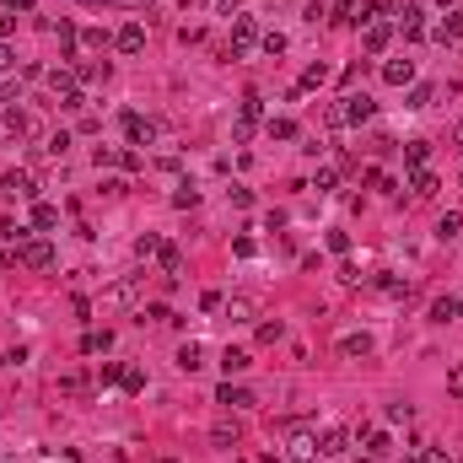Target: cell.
<instances>
[{
    "label": "cell",
    "instance_id": "cell-1",
    "mask_svg": "<svg viewBox=\"0 0 463 463\" xmlns=\"http://www.w3.org/2000/svg\"><path fill=\"white\" fill-rule=\"evenodd\" d=\"M17 264H27V269H49V264H54V242H43V237L17 242Z\"/></svg>",
    "mask_w": 463,
    "mask_h": 463
},
{
    "label": "cell",
    "instance_id": "cell-2",
    "mask_svg": "<svg viewBox=\"0 0 463 463\" xmlns=\"http://www.w3.org/2000/svg\"><path fill=\"white\" fill-rule=\"evenodd\" d=\"M141 285H146V275H130V281H113L108 291H102V307H130L135 297H141Z\"/></svg>",
    "mask_w": 463,
    "mask_h": 463
},
{
    "label": "cell",
    "instance_id": "cell-3",
    "mask_svg": "<svg viewBox=\"0 0 463 463\" xmlns=\"http://www.w3.org/2000/svg\"><path fill=\"white\" fill-rule=\"evenodd\" d=\"M124 135H130V146H157L162 124L157 119H141V113H124Z\"/></svg>",
    "mask_w": 463,
    "mask_h": 463
},
{
    "label": "cell",
    "instance_id": "cell-4",
    "mask_svg": "<svg viewBox=\"0 0 463 463\" xmlns=\"http://www.w3.org/2000/svg\"><path fill=\"white\" fill-rule=\"evenodd\" d=\"M253 43H259V27H253V17H237V22H232V49H226V54L237 60V54H248Z\"/></svg>",
    "mask_w": 463,
    "mask_h": 463
},
{
    "label": "cell",
    "instance_id": "cell-5",
    "mask_svg": "<svg viewBox=\"0 0 463 463\" xmlns=\"http://www.w3.org/2000/svg\"><path fill=\"white\" fill-rule=\"evenodd\" d=\"M0 189H6L11 200H38V183H33V173H17V167L0 178Z\"/></svg>",
    "mask_w": 463,
    "mask_h": 463
},
{
    "label": "cell",
    "instance_id": "cell-6",
    "mask_svg": "<svg viewBox=\"0 0 463 463\" xmlns=\"http://www.w3.org/2000/svg\"><path fill=\"white\" fill-rule=\"evenodd\" d=\"M345 447H350V431H345V425H329L318 437V458H340Z\"/></svg>",
    "mask_w": 463,
    "mask_h": 463
},
{
    "label": "cell",
    "instance_id": "cell-7",
    "mask_svg": "<svg viewBox=\"0 0 463 463\" xmlns=\"http://www.w3.org/2000/svg\"><path fill=\"white\" fill-rule=\"evenodd\" d=\"M113 43H119V54H141V49H146V27H141V22H130V27H119V38H113Z\"/></svg>",
    "mask_w": 463,
    "mask_h": 463
},
{
    "label": "cell",
    "instance_id": "cell-8",
    "mask_svg": "<svg viewBox=\"0 0 463 463\" xmlns=\"http://www.w3.org/2000/svg\"><path fill=\"white\" fill-rule=\"evenodd\" d=\"M216 404H226V409H248V404H253V393H248V388H237V383H221V388H216Z\"/></svg>",
    "mask_w": 463,
    "mask_h": 463
},
{
    "label": "cell",
    "instance_id": "cell-9",
    "mask_svg": "<svg viewBox=\"0 0 463 463\" xmlns=\"http://www.w3.org/2000/svg\"><path fill=\"white\" fill-rule=\"evenodd\" d=\"M388 38H393V27H388V22H366V54H383Z\"/></svg>",
    "mask_w": 463,
    "mask_h": 463
},
{
    "label": "cell",
    "instance_id": "cell-10",
    "mask_svg": "<svg viewBox=\"0 0 463 463\" xmlns=\"http://www.w3.org/2000/svg\"><path fill=\"white\" fill-rule=\"evenodd\" d=\"M383 81H388V86H404V81H415V60H388V65H383Z\"/></svg>",
    "mask_w": 463,
    "mask_h": 463
},
{
    "label": "cell",
    "instance_id": "cell-11",
    "mask_svg": "<svg viewBox=\"0 0 463 463\" xmlns=\"http://www.w3.org/2000/svg\"><path fill=\"white\" fill-rule=\"evenodd\" d=\"M437 189H442V183H437V173H425V167H415V178H409V194H415V200H431Z\"/></svg>",
    "mask_w": 463,
    "mask_h": 463
},
{
    "label": "cell",
    "instance_id": "cell-12",
    "mask_svg": "<svg viewBox=\"0 0 463 463\" xmlns=\"http://www.w3.org/2000/svg\"><path fill=\"white\" fill-rule=\"evenodd\" d=\"M437 237H442V242H458L463 237V210H447L442 221H437Z\"/></svg>",
    "mask_w": 463,
    "mask_h": 463
},
{
    "label": "cell",
    "instance_id": "cell-13",
    "mask_svg": "<svg viewBox=\"0 0 463 463\" xmlns=\"http://www.w3.org/2000/svg\"><path fill=\"white\" fill-rule=\"evenodd\" d=\"M437 38L442 43H463V11H447L442 27H437Z\"/></svg>",
    "mask_w": 463,
    "mask_h": 463
},
{
    "label": "cell",
    "instance_id": "cell-14",
    "mask_svg": "<svg viewBox=\"0 0 463 463\" xmlns=\"http://www.w3.org/2000/svg\"><path fill=\"white\" fill-rule=\"evenodd\" d=\"M157 259H162V275H167V281H178V275H183V253H178V248H167V242H162Z\"/></svg>",
    "mask_w": 463,
    "mask_h": 463
},
{
    "label": "cell",
    "instance_id": "cell-15",
    "mask_svg": "<svg viewBox=\"0 0 463 463\" xmlns=\"http://www.w3.org/2000/svg\"><path fill=\"white\" fill-rule=\"evenodd\" d=\"M340 356H372V334H345Z\"/></svg>",
    "mask_w": 463,
    "mask_h": 463
},
{
    "label": "cell",
    "instance_id": "cell-16",
    "mask_svg": "<svg viewBox=\"0 0 463 463\" xmlns=\"http://www.w3.org/2000/svg\"><path fill=\"white\" fill-rule=\"evenodd\" d=\"M285 458H291V463H313V458H318V442H313V437H297Z\"/></svg>",
    "mask_w": 463,
    "mask_h": 463
},
{
    "label": "cell",
    "instance_id": "cell-17",
    "mask_svg": "<svg viewBox=\"0 0 463 463\" xmlns=\"http://www.w3.org/2000/svg\"><path fill=\"white\" fill-rule=\"evenodd\" d=\"M431 318H437V323H453V318H463V302H458V297H442V302L431 307Z\"/></svg>",
    "mask_w": 463,
    "mask_h": 463
},
{
    "label": "cell",
    "instance_id": "cell-18",
    "mask_svg": "<svg viewBox=\"0 0 463 463\" xmlns=\"http://www.w3.org/2000/svg\"><path fill=\"white\" fill-rule=\"evenodd\" d=\"M393 442H388V431H366V458H388Z\"/></svg>",
    "mask_w": 463,
    "mask_h": 463
},
{
    "label": "cell",
    "instance_id": "cell-19",
    "mask_svg": "<svg viewBox=\"0 0 463 463\" xmlns=\"http://www.w3.org/2000/svg\"><path fill=\"white\" fill-rule=\"evenodd\" d=\"M33 226H38V232H49V226H60V210H54V205H33Z\"/></svg>",
    "mask_w": 463,
    "mask_h": 463
},
{
    "label": "cell",
    "instance_id": "cell-20",
    "mask_svg": "<svg viewBox=\"0 0 463 463\" xmlns=\"http://www.w3.org/2000/svg\"><path fill=\"white\" fill-rule=\"evenodd\" d=\"M226 318H232V323H248V318H253V297H232V302H226Z\"/></svg>",
    "mask_w": 463,
    "mask_h": 463
},
{
    "label": "cell",
    "instance_id": "cell-21",
    "mask_svg": "<svg viewBox=\"0 0 463 463\" xmlns=\"http://www.w3.org/2000/svg\"><path fill=\"white\" fill-rule=\"evenodd\" d=\"M221 366H226V377H232V372H248V350H237V345H226Z\"/></svg>",
    "mask_w": 463,
    "mask_h": 463
},
{
    "label": "cell",
    "instance_id": "cell-22",
    "mask_svg": "<svg viewBox=\"0 0 463 463\" xmlns=\"http://www.w3.org/2000/svg\"><path fill=\"white\" fill-rule=\"evenodd\" d=\"M425 157H431V141H409L404 146V162H409V167H425Z\"/></svg>",
    "mask_w": 463,
    "mask_h": 463
},
{
    "label": "cell",
    "instance_id": "cell-23",
    "mask_svg": "<svg viewBox=\"0 0 463 463\" xmlns=\"http://www.w3.org/2000/svg\"><path fill=\"white\" fill-rule=\"evenodd\" d=\"M108 345H113V334H108V329H92V334H86V340H81V350H86V356H97V350H108Z\"/></svg>",
    "mask_w": 463,
    "mask_h": 463
},
{
    "label": "cell",
    "instance_id": "cell-24",
    "mask_svg": "<svg viewBox=\"0 0 463 463\" xmlns=\"http://www.w3.org/2000/svg\"><path fill=\"white\" fill-rule=\"evenodd\" d=\"M178 366H183V372H200V345H194V340H189V345H183V350H178Z\"/></svg>",
    "mask_w": 463,
    "mask_h": 463
},
{
    "label": "cell",
    "instance_id": "cell-25",
    "mask_svg": "<svg viewBox=\"0 0 463 463\" xmlns=\"http://www.w3.org/2000/svg\"><path fill=\"white\" fill-rule=\"evenodd\" d=\"M259 113H264L259 92H248V97H242V124H259Z\"/></svg>",
    "mask_w": 463,
    "mask_h": 463
},
{
    "label": "cell",
    "instance_id": "cell-26",
    "mask_svg": "<svg viewBox=\"0 0 463 463\" xmlns=\"http://www.w3.org/2000/svg\"><path fill=\"white\" fill-rule=\"evenodd\" d=\"M269 135L275 141H297V119H269Z\"/></svg>",
    "mask_w": 463,
    "mask_h": 463
},
{
    "label": "cell",
    "instance_id": "cell-27",
    "mask_svg": "<svg viewBox=\"0 0 463 463\" xmlns=\"http://www.w3.org/2000/svg\"><path fill=\"white\" fill-rule=\"evenodd\" d=\"M210 442H216V447H237V425H216V431H210Z\"/></svg>",
    "mask_w": 463,
    "mask_h": 463
},
{
    "label": "cell",
    "instance_id": "cell-28",
    "mask_svg": "<svg viewBox=\"0 0 463 463\" xmlns=\"http://www.w3.org/2000/svg\"><path fill=\"white\" fill-rule=\"evenodd\" d=\"M6 130H11V135H27V130H33V119H27L22 108H11V113H6Z\"/></svg>",
    "mask_w": 463,
    "mask_h": 463
},
{
    "label": "cell",
    "instance_id": "cell-29",
    "mask_svg": "<svg viewBox=\"0 0 463 463\" xmlns=\"http://www.w3.org/2000/svg\"><path fill=\"white\" fill-rule=\"evenodd\" d=\"M431 97H437V86H415V92H409V108L421 113V108H431Z\"/></svg>",
    "mask_w": 463,
    "mask_h": 463
},
{
    "label": "cell",
    "instance_id": "cell-30",
    "mask_svg": "<svg viewBox=\"0 0 463 463\" xmlns=\"http://www.w3.org/2000/svg\"><path fill=\"white\" fill-rule=\"evenodd\" d=\"M119 388H124V393H141V388H146V377H141V372H135V366H124Z\"/></svg>",
    "mask_w": 463,
    "mask_h": 463
},
{
    "label": "cell",
    "instance_id": "cell-31",
    "mask_svg": "<svg viewBox=\"0 0 463 463\" xmlns=\"http://www.w3.org/2000/svg\"><path fill=\"white\" fill-rule=\"evenodd\" d=\"M259 340H264V345L285 340V323H281V318H275V323H259Z\"/></svg>",
    "mask_w": 463,
    "mask_h": 463
},
{
    "label": "cell",
    "instance_id": "cell-32",
    "mask_svg": "<svg viewBox=\"0 0 463 463\" xmlns=\"http://www.w3.org/2000/svg\"><path fill=\"white\" fill-rule=\"evenodd\" d=\"M323 81H329V65H307L302 70V86H323Z\"/></svg>",
    "mask_w": 463,
    "mask_h": 463
},
{
    "label": "cell",
    "instance_id": "cell-33",
    "mask_svg": "<svg viewBox=\"0 0 463 463\" xmlns=\"http://www.w3.org/2000/svg\"><path fill=\"white\" fill-rule=\"evenodd\" d=\"M361 183H366V189H393V183L383 178V167H366V173H361Z\"/></svg>",
    "mask_w": 463,
    "mask_h": 463
},
{
    "label": "cell",
    "instance_id": "cell-34",
    "mask_svg": "<svg viewBox=\"0 0 463 463\" xmlns=\"http://www.w3.org/2000/svg\"><path fill=\"white\" fill-rule=\"evenodd\" d=\"M81 43H86V49H108V33H102V27H86V33H81Z\"/></svg>",
    "mask_w": 463,
    "mask_h": 463
},
{
    "label": "cell",
    "instance_id": "cell-35",
    "mask_svg": "<svg viewBox=\"0 0 463 463\" xmlns=\"http://www.w3.org/2000/svg\"><path fill=\"white\" fill-rule=\"evenodd\" d=\"M173 205H178V210H189V205H200V189H189V183H183L178 194H173Z\"/></svg>",
    "mask_w": 463,
    "mask_h": 463
},
{
    "label": "cell",
    "instance_id": "cell-36",
    "mask_svg": "<svg viewBox=\"0 0 463 463\" xmlns=\"http://www.w3.org/2000/svg\"><path fill=\"white\" fill-rule=\"evenodd\" d=\"M264 54H285V33H264Z\"/></svg>",
    "mask_w": 463,
    "mask_h": 463
},
{
    "label": "cell",
    "instance_id": "cell-37",
    "mask_svg": "<svg viewBox=\"0 0 463 463\" xmlns=\"http://www.w3.org/2000/svg\"><path fill=\"white\" fill-rule=\"evenodd\" d=\"M135 253H141V259H151V253H162V237H151V232H146V237L135 242Z\"/></svg>",
    "mask_w": 463,
    "mask_h": 463
},
{
    "label": "cell",
    "instance_id": "cell-38",
    "mask_svg": "<svg viewBox=\"0 0 463 463\" xmlns=\"http://www.w3.org/2000/svg\"><path fill=\"white\" fill-rule=\"evenodd\" d=\"M377 17V0H356V27H361V22H372Z\"/></svg>",
    "mask_w": 463,
    "mask_h": 463
},
{
    "label": "cell",
    "instance_id": "cell-39",
    "mask_svg": "<svg viewBox=\"0 0 463 463\" xmlns=\"http://www.w3.org/2000/svg\"><path fill=\"white\" fill-rule=\"evenodd\" d=\"M124 377V366L119 361H102V372H97V383H119Z\"/></svg>",
    "mask_w": 463,
    "mask_h": 463
},
{
    "label": "cell",
    "instance_id": "cell-40",
    "mask_svg": "<svg viewBox=\"0 0 463 463\" xmlns=\"http://www.w3.org/2000/svg\"><path fill=\"white\" fill-rule=\"evenodd\" d=\"M92 162H97V167H113V162H119V151H113V146H97V151H92Z\"/></svg>",
    "mask_w": 463,
    "mask_h": 463
},
{
    "label": "cell",
    "instance_id": "cell-41",
    "mask_svg": "<svg viewBox=\"0 0 463 463\" xmlns=\"http://www.w3.org/2000/svg\"><path fill=\"white\" fill-rule=\"evenodd\" d=\"M447 393H453V399H463V366H453V372H447Z\"/></svg>",
    "mask_w": 463,
    "mask_h": 463
},
{
    "label": "cell",
    "instance_id": "cell-42",
    "mask_svg": "<svg viewBox=\"0 0 463 463\" xmlns=\"http://www.w3.org/2000/svg\"><path fill=\"white\" fill-rule=\"evenodd\" d=\"M415 463H453V458H447L442 447H421V458H415Z\"/></svg>",
    "mask_w": 463,
    "mask_h": 463
},
{
    "label": "cell",
    "instance_id": "cell-43",
    "mask_svg": "<svg viewBox=\"0 0 463 463\" xmlns=\"http://www.w3.org/2000/svg\"><path fill=\"white\" fill-rule=\"evenodd\" d=\"M146 318H151V323H173V313H167L162 302H151V307H146Z\"/></svg>",
    "mask_w": 463,
    "mask_h": 463
},
{
    "label": "cell",
    "instance_id": "cell-44",
    "mask_svg": "<svg viewBox=\"0 0 463 463\" xmlns=\"http://www.w3.org/2000/svg\"><path fill=\"white\" fill-rule=\"evenodd\" d=\"M17 97V81H0V102H11Z\"/></svg>",
    "mask_w": 463,
    "mask_h": 463
},
{
    "label": "cell",
    "instance_id": "cell-45",
    "mask_svg": "<svg viewBox=\"0 0 463 463\" xmlns=\"http://www.w3.org/2000/svg\"><path fill=\"white\" fill-rule=\"evenodd\" d=\"M6 11H33V0H0Z\"/></svg>",
    "mask_w": 463,
    "mask_h": 463
},
{
    "label": "cell",
    "instance_id": "cell-46",
    "mask_svg": "<svg viewBox=\"0 0 463 463\" xmlns=\"http://www.w3.org/2000/svg\"><path fill=\"white\" fill-rule=\"evenodd\" d=\"M11 27H17V17H6V11H0V43H6V33H11Z\"/></svg>",
    "mask_w": 463,
    "mask_h": 463
},
{
    "label": "cell",
    "instance_id": "cell-47",
    "mask_svg": "<svg viewBox=\"0 0 463 463\" xmlns=\"http://www.w3.org/2000/svg\"><path fill=\"white\" fill-rule=\"evenodd\" d=\"M11 65H17V60H11V49H6V43H0V70H11Z\"/></svg>",
    "mask_w": 463,
    "mask_h": 463
},
{
    "label": "cell",
    "instance_id": "cell-48",
    "mask_svg": "<svg viewBox=\"0 0 463 463\" xmlns=\"http://www.w3.org/2000/svg\"><path fill=\"white\" fill-rule=\"evenodd\" d=\"M453 141H458V146H463V119H458V124H453Z\"/></svg>",
    "mask_w": 463,
    "mask_h": 463
},
{
    "label": "cell",
    "instance_id": "cell-49",
    "mask_svg": "<svg viewBox=\"0 0 463 463\" xmlns=\"http://www.w3.org/2000/svg\"><path fill=\"white\" fill-rule=\"evenodd\" d=\"M437 6H442V11H453V6H458V0H437Z\"/></svg>",
    "mask_w": 463,
    "mask_h": 463
},
{
    "label": "cell",
    "instance_id": "cell-50",
    "mask_svg": "<svg viewBox=\"0 0 463 463\" xmlns=\"http://www.w3.org/2000/svg\"><path fill=\"white\" fill-rule=\"evenodd\" d=\"M65 463H81V453H65Z\"/></svg>",
    "mask_w": 463,
    "mask_h": 463
},
{
    "label": "cell",
    "instance_id": "cell-51",
    "mask_svg": "<svg viewBox=\"0 0 463 463\" xmlns=\"http://www.w3.org/2000/svg\"><path fill=\"white\" fill-rule=\"evenodd\" d=\"M157 463H178V458H157Z\"/></svg>",
    "mask_w": 463,
    "mask_h": 463
}]
</instances>
